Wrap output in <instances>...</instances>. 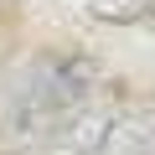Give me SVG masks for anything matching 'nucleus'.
<instances>
[{"label":"nucleus","mask_w":155,"mask_h":155,"mask_svg":"<svg viewBox=\"0 0 155 155\" xmlns=\"http://www.w3.org/2000/svg\"><path fill=\"white\" fill-rule=\"evenodd\" d=\"M93 88V62L88 57H72V52H47L36 57L26 72H21V83L11 93V134L31 140L41 134L47 124H62L72 114H83V98Z\"/></svg>","instance_id":"nucleus-1"},{"label":"nucleus","mask_w":155,"mask_h":155,"mask_svg":"<svg viewBox=\"0 0 155 155\" xmlns=\"http://www.w3.org/2000/svg\"><path fill=\"white\" fill-rule=\"evenodd\" d=\"M114 124H119V114H109V109H83V114H72V119H62V124H47V129L31 134V140H16L5 155H98L104 140L114 134Z\"/></svg>","instance_id":"nucleus-2"},{"label":"nucleus","mask_w":155,"mask_h":155,"mask_svg":"<svg viewBox=\"0 0 155 155\" xmlns=\"http://www.w3.org/2000/svg\"><path fill=\"white\" fill-rule=\"evenodd\" d=\"M98 155H155V109L124 114V119L114 124V134L104 140Z\"/></svg>","instance_id":"nucleus-3"},{"label":"nucleus","mask_w":155,"mask_h":155,"mask_svg":"<svg viewBox=\"0 0 155 155\" xmlns=\"http://www.w3.org/2000/svg\"><path fill=\"white\" fill-rule=\"evenodd\" d=\"M88 11L98 21H109V26H129V21H140L150 11V0H88Z\"/></svg>","instance_id":"nucleus-4"}]
</instances>
